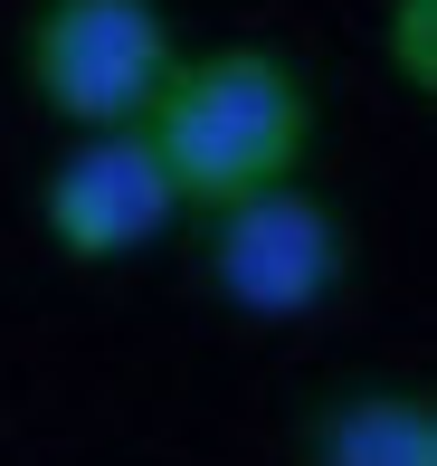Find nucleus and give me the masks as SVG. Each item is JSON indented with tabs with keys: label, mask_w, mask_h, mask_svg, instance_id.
I'll return each mask as SVG.
<instances>
[{
	"label": "nucleus",
	"mask_w": 437,
	"mask_h": 466,
	"mask_svg": "<svg viewBox=\"0 0 437 466\" xmlns=\"http://www.w3.org/2000/svg\"><path fill=\"white\" fill-rule=\"evenodd\" d=\"M314 134L323 105L314 76L285 48H257V38H228V48H181L162 105L143 115V143L162 153V181H172L181 209H238L257 190H285L314 172Z\"/></svg>",
	"instance_id": "f257e3e1"
},
{
	"label": "nucleus",
	"mask_w": 437,
	"mask_h": 466,
	"mask_svg": "<svg viewBox=\"0 0 437 466\" xmlns=\"http://www.w3.org/2000/svg\"><path fill=\"white\" fill-rule=\"evenodd\" d=\"M181 67V19L162 0H38L19 76L67 134H134Z\"/></svg>",
	"instance_id": "f03ea898"
},
{
	"label": "nucleus",
	"mask_w": 437,
	"mask_h": 466,
	"mask_svg": "<svg viewBox=\"0 0 437 466\" xmlns=\"http://www.w3.org/2000/svg\"><path fill=\"white\" fill-rule=\"evenodd\" d=\"M200 277H210L219 305L257 314V324H285V314H314V305L343 295L352 228H343V209H333L314 181H285V190H257V200H238V209H210Z\"/></svg>",
	"instance_id": "7ed1b4c3"
},
{
	"label": "nucleus",
	"mask_w": 437,
	"mask_h": 466,
	"mask_svg": "<svg viewBox=\"0 0 437 466\" xmlns=\"http://www.w3.org/2000/svg\"><path fill=\"white\" fill-rule=\"evenodd\" d=\"M38 219H48V248L67 267H124L143 248H162L181 200L162 181V153L134 124V134H67V153L38 181Z\"/></svg>",
	"instance_id": "20e7f679"
},
{
	"label": "nucleus",
	"mask_w": 437,
	"mask_h": 466,
	"mask_svg": "<svg viewBox=\"0 0 437 466\" xmlns=\"http://www.w3.org/2000/svg\"><path fill=\"white\" fill-rule=\"evenodd\" d=\"M314 466H437V400L428 390H343L314 410V438H304Z\"/></svg>",
	"instance_id": "39448f33"
},
{
	"label": "nucleus",
	"mask_w": 437,
	"mask_h": 466,
	"mask_svg": "<svg viewBox=\"0 0 437 466\" xmlns=\"http://www.w3.org/2000/svg\"><path fill=\"white\" fill-rule=\"evenodd\" d=\"M381 57L409 96H437V0H390L381 10Z\"/></svg>",
	"instance_id": "423d86ee"
}]
</instances>
